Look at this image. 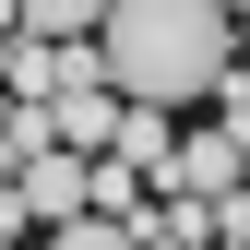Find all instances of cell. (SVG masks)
Returning a JSON list of instances; mask_svg holds the SVG:
<instances>
[{"mask_svg": "<svg viewBox=\"0 0 250 250\" xmlns=\"http://www.w3.org/2000/svg\"><path fill=\"white\" fill-rule=\"evenodd\" d=\"M203 238H227V250H250V179H238V191H214V203H203Z\"/></svg>", "mask_w": 250, "mask_h": 250, "instance_id": "8992f818", "label": "cell"}, {"mask_svg": "<svg viewBox=\"0 0 250 250\" xmlns=\"http://www.w3.org/2000/svg\"><path fill=\"white\" fill-rule=\"evenodd\" d=\"M96 12H107V0H12V36H48V48H72V36H96Z\"/></svg>", "mask_w": 250, "mask_h": 250, "instance_id": "277c9868", "label": "cell"}, {"mask_svg": "<svg viewBox=\"0 0 250 250\" xmlns=\"http://www.w3.org/2000/svg\"><path fill=\"white\" fill-rule=\"evenodd\" d=\"M227 60H238V12L227 0H107L96 12V72H107V96H131V107L214 96Z\"/></svg>", "mask_w": 250, "mask_h": 250, "instance_id": "6da1fadb", "label": "cell"}, {"mask_svg": "<svg viewBox=\"0 0 250 250\" xmlns=\"http://www.w3.org/2000/svg\"><path fill=\"white\" fill-rule=\"evenodd\" d=\"M238 179H250V143H238V131H179V143H167V167H155V191L214 203V191H238Z\"/></svg>", "mask_w": 250, "mask_h": 250, "instance_id": "7a4b0ae2", "label": "cell"}, {"mask_svg": "<svg viewBox=\"0 0 250 250\" xmlns=\"http://www.w3.org/2000/svg\"><path fill=\"white\" fill-rule=\"evenodd\" d=\"M48 250H143V238L119 227V214H60V227H48Z\"/></svg>", "mask_w": 250, "mask_h": 250, "instance_id": "5b68a950", "label": "cell"}, {"mask_svg": "<svg viewBox=\"0 0 250 250\" xmlns=\"http://www.w3.org/2000/svg\"><path fill=\"white\" fill-rule=\"evenodd\" d=\"M83 167H96V155H72V143L24 155V167H12V203H24V227H60V214H83Z\"/></svg>", "mask_w": 250, "mask_h": 250, "instance_id": "3957f363", "label": "cell"}]
</instances>
